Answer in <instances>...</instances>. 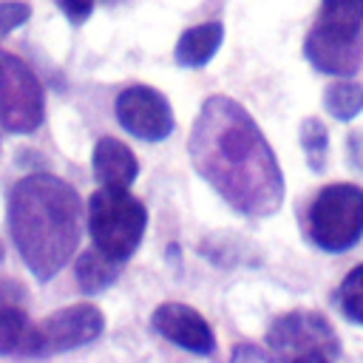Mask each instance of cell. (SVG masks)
Returning <instances> with one entry per match:
<instances>
[{
	"label": "cell",
	"instance_id": "5b68a950",
	"mask_svg": "<svg viewBox=\"0 0 363 363\" xmlns=\"http://www.w3.org/2000/svg\"><path fill=\"white\" fill-rule=\"evenodd\" d=\"M306 230L318 250L346 252L363 238V187L326 184L306 210Z\"/></svg>",
	"mask_w": 363,
	"mask_h": 363
},
{
	"label": "cell",
	"instance_id": "6da1fadb",
	"mask_svg": "<svg viewBox=\"0 0 363 363\" xmlns=\"http://www.w3.org/2000/svg\"><path fill=\"white\" fill-rule=\"evenodd\" d=\"M196 173L241 216H272L284 201V173L247 108L224 94L204 99L187 142Z\"/></svg>",
	"mask_w": 363,
	"mask_h": 363
},
{
	"label": "cell",
	"instance_id": "ac0fdd59",
	"mask_svg": "<svg viewBox=\"0 0 363 363\" xmlns=\"http://www.w3.org/2000/svg\"><path fill=\"white\" fill-rule=\"evenodd\" d=\"M28 14H31V9H28L23 0H3V3H0V40H3L11 28L23 26V23L28 20Z\"/></svg>",
	"mask_w": 363,
	"mask_h": 363
},
{
	"label": "cell",
	"instance_id": "52a82bcc",
	"mask_svg": "<svg viewBox=\"0 0 363 363\" xmlns=\"http://www.w3.org/2000/svg\"><path fill=\"white\" fill-rule=\"evenodd\" d=\"M45 99L34 71L14 54H0V125L11 133L40 128Z\"/></svg>",
	"mask_w": 363,
	"mask_h": 363
},
{
	"label": "cell",
	"instance_id": "44dd1931",
	"mask_svg": "<svg viewBox=\"0 0 363 363\" xmlns=\"http://www.w3.org/2000/svg\"><path fill=\"white\" fill-rule=\"evenodd\" d=\"M349 156H352V164L363 170V133L360 130L349 133Z\"/></svg>",
	"mask_w": 363,
	"mask_h": 363
},
{
	"label": "cell",
	"instance_id": "ffe728a7",
	"mask_svg": "<svg viewBox=\"0 0 363 363\" xmlns=\"http://www.w3.org/2000/svg\"><path fill=\"white\" fill-rule=\"evenodd\" d=\"M233 363H241V360H269L272 357V352H264V349H258V346H250V343H238L235 349H233Z\"/></svg>",
	"mask_w": 363,
	"mask_h": 363
},
{
	"label": "cell",
	"instance_id": "7402d4cb",
	"mask_svg": "<svg viewBox=\"0 0 363 363\" xmlns=\"http://www.w3.org/2000/svg\"><path fill=\"white\" fill-rule=\"evenodd\" d=\"M108 3H116V0H108Z\"/></svg>",
	"mask_w": 363,
	"mask_h": 363
},
{
	"label": "cell",
	"instance_id": "277c9868",
	"mask_svg": "<svg viewBox=\"0 0 363 363\" xmlns=\"http://www.w3.org/2000/svg\"><path fill=\"white\" fill-rule=\"evenodd\" d=\"M147 227L145 204L128 187H99L88 199V230L96 250L116 261H128L142 244Z\"/></svg>",
	"mask_w": 363,
	"mask_h": 363
},
{
	"label": "cell",
	"instance_id": "8fae6325",
	"mask_svg": "<svg viewBox=\"0 0 363 363\" xmlns=\"http://www.w3.org/2000/svg\"><path fill=\"white\" fill-rule=\"evenodd\" d=\"M91 164H94V176L102 187H130L139 173L133 150L113 136H102L96 142Z\"/></svg>",
	"mask_w": 363,
	"mask_h": 363
},
{
	"label": "cell",
	"instance_id": "9a60e30c",
	"mask_svg": "<svg viewBox=\"0 0 363 363\" xmlns=\"http://www.w3.org/2000/svg\"><path fill=\"white\" fill-rule=\"evenodd\" d=\"M323 108L335 119L349 122V119H354L363 111V88L357 82H349V79L332 82L326 88V94H323Z\"/></svg>",
	"mask_w": 363,
	"mask_h": 363
},
{
	"label": "cell",
	"instance_id": "d6986e66",
	"mask_svg": "<svg viewBox=\"0 0 363 363\" xmlns=\"http://www.w3.org/2000/svg\"><path fill=\"white\" fill-rule=\"evenodd\" d=\"M57 6L71 23H82L94 11V0H57Z\"/></svg>",
	"mask_w": 363,
	"mask_h": 363
},
{
	"label": "cell",
	"instance_id": "7c38bea8",
	"mask_svg": "<svg viewBox=\"0 0 363 363\" xmlns=\"http://www.w3.org/2000/svg\"><path fill=\"white\" fill-rule=\"evenodd\" d=\"M0 354H34V326L9 284L0 286Z\"/></svg>",
	"mask_w": 363,
	"mask_h": 363
},
{
	"label": "cell",
	"instance_id": "e0dca14e",
	"mask_svg": "<svg viewBox=\"0 0 363 363\" xmlns=\"http://www.w3.org/2000/svg\"><path fill=\"white\" fill-rule=\"evenodd\" d=\"M337 306L352 323H363V264L352 267L337 286Z\"/></svg>",
	"mask_w": 363,
	"mask_h": 363
},
{
	"label": "cell",
	"instance_id": "3957f363",
	"mask_svg": "<svg viewBox=\"0 0 363 363\" xmlns=\"http://www.w3.org/2000/svg\"><path fill=\"white\" fill-rule=\"evenodd\" d=\"M363 0H320L315 26L303 40L306 60L335 77H352L363 62Z\"/></svg>",
	"mask_w": 363,
	"mask_h": 363
},
{
	"label": "cell",
	"instance_id": "9c48e42d",
	"mask_svg": "<svg viewBox=\"0 0 363 363\" xmlns=\"http://www.w3.org/2000/svg\"><path fill=\"white\" fill-rule=\"evenodd\" d=\"M116 119L130 136L142 142H162L173 130V108L150 85H128L119 91Z\"/></svg>",
	"mask_w": 363,
	"mask_h": 363
},
{
	"label": "cell",
	"instance_id": "5bb4252c",
	"mask_svg": "<svg viewBox=\"0 0 363 363\" xmlns=\"http://www.w3.org/2000/svg\"><path fill=\"white\" fill-rule=\"evenodd\" d=\"M119 264L116 258L105 255L102 250H85L77 258V284L85 295H96L102 289H108L116 278H119Z\"/></svg>",
	"mask_w": 363,
	"mask_h": 363
},
{
	"label": "cell",
	"instance_id": "30bf717a",
	"mask_svg": "<svg viewBox=\"0 0 363 363\" xmlns=\"http://www.w3.org/2000/svg\"><path fill=\"white\" fill-rule=\"evenodd\" d=\"M153 329L170 340L173 346H182L193 354H210L216 349V335L210 329V323L201 318V312H196L187 303H162L153 309L150 315Z\"/></svg>",
	"mask_w": 363,
	"mask_h": 363
},
{
	"label": "cell",
	"instance_id": "7a4b0ae2",
	"mask_svg": "<svg viewBox=\"0 0 363 363\" xmlns=\"http://www.w3.org/2000/svg\"><path fill=\"white\" fill-rule=\"evenodd\" d=\"M9 227L26 267L40 281H48L68 264L79 244V196L57 176L31 173L9 196Z\"/></svg>",
	"mask_w": 363,
	"mask_h": 363
},
{
	"label": "cell",
	"instance_id": "4fadbf2b",
	"mask_svg": "<svg viewBox=\"0 0 363 363\" xmlns=\"http://www.w3.org/2000/svg\"><path fill=\"white\" fill-rule=\"evenodd\" d=\"M221 40H224V26L218 20L199 23V26L182 31V37L176 40V54L173 57L184 68H201L216 57Z\"/></svg>",
	"mask_w": 363,
	"mask_h": 363
},
{
	"label": "cell",
	"instance_id": "8992f818",
	"mask_svg": "<svg viewBox=\"0 0 363 363\" xmlns=\"http://www.w3.org/2000/svg\"><path fill=\"white\" fill-rule=\"evenodd\" d=\"M267 346L281 360H335L340 357V340L332 323L312 309H292L278 315L267 329Z\"/></svg>",
	"mask_w": 363,
	"mask_h": 363
},
{
	"label": "cell",
	"instance_id": "2e32d148",
	"mask_svg": "<svg viewBox=\"0 0 363 363\" xmlns=\"http://www.w3.org/2000/svg\"><path fill=\"white\" fill-rule=\"evenodd\" d=\"M301 147L306 153V164L320 173L326 167V156H329V136H326V125L318 116H306L301 122Z\"/></svg>",
	"mask_w": 363,
	"mask_h": 363
},
{
	"label": "cell",
	"instance_id": "ba28073f",
	"mask_svg": "<svg viewBox=\"0 0 363 363\" xmlns=\"http://www.w3.org/2000/svg\"><path fill=\"white\" fill-rule=\"evenodd\" d=\"M105 329V318L94 303H71L48 315L34 326V354H57L96 340Z\"/></svg>",
	"mask_w": 363,
	"mask_h": 363
}]
</instances>
